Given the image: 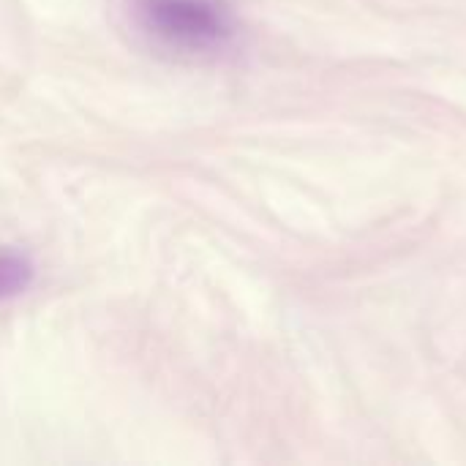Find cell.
<instances>
[{
    "label": "cell",
    "instance_id": "cell-2",
    "mask_svg": "<svg viewBox=\"0 0 466 466\" xmlns=\"http://www.w3.org/2000/svg\"><path fill=\"white\" fill-rule=\"evenodd\" d=\"M33 265L16 251H0V300L22 292L30 284Z\"/></svg>",
    "mask_w": 466,
    "mask_h": 466
},
{
    "label": "cell",
    "instance_id": "cell-1",
    "mask_svg": "<svg viewBox=\"0 0 466 466\" xmlns=\"http://www.w3.org/2000/svg\"><path fill=\"white\" fill-rule=\"evenodd\" d=\"M142 33L177 52H208L232 35V16L221 0H134Z\"/></svg>",
    "mask_w": 466,
    "mask_h": 466
}]
</instances>
